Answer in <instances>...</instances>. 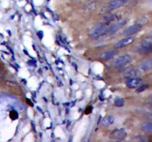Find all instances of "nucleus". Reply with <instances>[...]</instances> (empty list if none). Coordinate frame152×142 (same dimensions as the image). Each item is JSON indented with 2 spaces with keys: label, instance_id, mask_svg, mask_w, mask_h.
I'll use <instances>...</instances> for the list:
<instances>
[{
  "label": "nucleus",
  "instance_id": "1",
  "mask_svg": "<svg viewBox=\"0 0 152 142\" xmlns=\"http://www.w3.org/2000/svg\"><path fill=\"white\" fill-rule=\"evenodd\" d=\"M108 33V27L106 24H101L93 28L90 33V37L93 39H98Z\"/></svg>",
  "mask_w": 152,
  "mask_h": 142
},
{
  "label": "nucleus",
  "instance_id": "2",
  "mask_svg": "<svg viewBox=\"0 0 152 142\" xmlns=\"http://www.w3.org/2000/svg\"><path fill=\"white\" fill-rule=\"evenodd\" d=\"M139 54H149L152 51V43L151 40L143 41L136 49Z\"/></svg>",
  "mask_w": 152,
  "mask_h": 142
},
{
  "label": "nucleus",
  "instance_id": "3",
  "mask_svg": "<svg viewBox=\"0 0 152 142\" xmlns=\"http://www.w3.org/2000/svg\"><path fill=\"white\" fill-rule=\"evenodd\" d=\"M127 136V132H126L125 129H116L112 132H111L109 137L112 140L116 141H122L125 139Z\"/></svg>",
  "mask_w": 152,
  "mask_h": 142
},
{
  "label": "nucleus",
  "instance_id": "4",
  "mask_svg": "<svg viewBox=\"0 0 152 142\" xmlns=\"http://www.w3.org/2000/svg\"><path fill=\"white\" fill-rule=\"evenodd\" d=\"M131 61V56L128 55H124L120 56L115 61H114V67H122L128 64Z\"/></svg>",
  "mask_w": 152,
  "mask_h": 142
},
{
  "label": "nucleus",
  "instance_id": "5",
  "mask_svg": "<svg viewBox=\"0 0 152 142\" xmlns=\"http://www.w3.org/2000/svg\"><path fill=\"white\" fill-rule=\"evenodd\" d=\"M127 21L125 19H122L119 22H117L116 24H113L111 27L108 28V33L109 34H114L115 33L118 32L121 28H122L126 24Z\"/></svg>",
  "mask_w": 152,
  "mask_h": 142
},
{
  "label": "nucleus",
  "instance_id": "6",
  "mask_svg": "<svg viewBox=\"0 0 152 142\" xmlns=\"http://www.w3.org/2000/svg\"><path fill=\"white\" fill-rule=\"evenodd\" d=\"M142 30V25L140 24H136L128 27V28L124 30L122 32V34L124 36H131L133 34H135L138 32H140Z\"/></svg>",
  "mask_w": 152,
  "mask_h": 142
},
{
  "label": "nucleus",
  "instance_id": "7",
  "mask_svg": "<svg viewBox=\"0 0 152 142\" xmlns=\"http://www.w3.org/2000/svg\"><path fill=\"white\" fill-rule=\"evenodd\" d=\"M126 2H127V0H113L108 5V10L111 11L116 10V9H118L124 6L126 4Z\"/></svg>",
  "mask_w": 152,
  "mask_h": 142
},
{
  "label": "nucleus",
  "instance_id": "8",
  "mask_svg": "<svg viewBox=\"0 0 152 142\" xmlns=\"http://www.w3.org/2000/svg\"><path fill=\"white\" fill-rule=\"evenodd\" d=\"M134 39L133 37H131V36L125 38V39L119 41L115 44V48H122V47H125V46L130 45L131 44H132L134 42Z\"/></svg>",
  "mask_w": 152,
  "mask_h": 142
},
{
  "label": "nucleus",
  "instance_id": "9",
  "mask_svg": "<svg viewBox=\"0 0 152 142\" xmlns=\"http://www.w3.org/2000/svg\"><path fill=\"white\" fill-rule=\"evenodd\" d=\"M142 82V79L140 78H131L127 82H126V85L129 88H135L139 86Z\"/></svg>",
  "mask_w": 152,
  "mask_h": 142
},
{
  "label": "nucleus",
  "instance_id": "10",
  "mask_svg": "<svg viewBox=\"0 0 152 142\" xmlns=\"http://www.w3.org/2000/svg\"><path fill=\"white\" fill-rule=\"evenodd\" d=\"M151 68H152V61L151 59L142 62L140 67V69L142 72H149V71L151 70Z\"/></svg>",
  "mask_w": 152,
  "mask_h": 142
},
{
  "label": "nucleus",
  "instance_id": "11",
  "mask_svg": "<svg viewBox=\"0 0 152 142\" xmlns=\"http://www.w3.org/2000/svg\"><path fill=\"white\" fill-rule=\"evenodd\" d=\"M117 51L116 50H108L106 52H104L103 53L100 55V59H103V60H108L113 58L116 54Z\"/></svg>",
  "mask_w": 152,
  "mask_h": 142
},
{
  "label": "nucleus",
  "instance_id": "12",
  "mask_svg": "<svg viewBox=\"0 0 152 142\" xmlns=\"http://www.w3.org/2000/svg\"><path fill=\"white\" fill-rule=\"evenodd\" d=\"M114 122V117L113 115H107L102 121V126L105 127H108L112 125Z\"/></svg>",
  "mask_w": 152,
  "mask_h": 142
},
{
  "label": "nucleus",
  "instance_id": "13",
  "mask_svg": "<svg viewBox=\"0 0 152 142\" xmlns=\"http://www.w3.org/2000/svg\"><path fill=\"white\" fill-rule=\"evenodd\" d=\"M141 128H142V131H144L146 133H148V134L152 133V124L151 122L143 123L141 126Z\"/></svg>",
  "mask_w": 152,
  "mask_h": 142
},
{
  "label": "nucleus",
  "instance_id": "14",
  "mask_svg": "<svg viewBox=\"0 0 152 142\" xmlns=\"http://www.w3.org/2000/svg\"><path fill=\"white\" fill-rule=\"evenodd\" d=\"M140 74V71L137 70H130L128 72L126 73V74L125 75V78H134V77H137L138 75Z\"/></svg>",
  "mask_w": 152,
  "mask_h": 142
},
{
  "label": "nucleus",
  "instance_id": "15",
  "mask_svg": "<svg viewBox=\"0 0 152 142\" xmlns=\"http://www.w3.org/2000/svg\"><path fill=\"white\" fill-rule=\"evenodd\" d=\"M116 16L115 14H108L104 17V22L107 24L111 23L116 19Z\"/></svg>",
  "mask_w": 152,
  "mask_h": 142
},
{
  "label": "nucleus",
  "instance_id": "16",
  "mask_svg": "<svg viewBox=\"0 0 152 142\" xmlns=\"http://www.w3.org/2000/svg\"><path fill=\"white\" fill-rule=\"evenodd\" d=\"M148 84H142V85H140L137 89V93H142V92H143V91H145L146 90H147V89L148 88Z\"/></svg>",
  "mask_w": 152,
  "mask_h": 142
},
{
  "label": "nucleus",
  "instance_id": "17",
  "mask_svg": "<svg viewBox=\"0 0 152 142\" xmlns=\"http://www.w3.org/2000/svg\"><path fill=\"white\" fill-rule=\"evenodd\" d=\"M114 104L117 107H121L124 105V100L122 99H116L114 101Z\"/></svg>",
  "mask_w": 152,
  "mask_h": 142
},
{
  "label": "nucleus",
  "instance_id": "18",
  "mask_svg": "<svg viewBox=\"0 0 152 142\" xmlns=\"http://www.w3.org/2000/svg\"><path fill=\"white\" fill-rule=\"evenodd\" d=\"M9 116L10 118L12 119V120H16V119H17L18 117H19V115L17 113V112L15 111V110H12L9 113Z\"/></svg>",
  "mask_w": 152,
  "mask_h": 142
},
{
  "label": "nucleus",
  "instance_id": "19",
  "mask_svg": "<svg viewBox=\"0 0 152 142\" xmlns=\"http://www.w3.org/2000/svg\"><path fill=\"white\" fill-rule=\"evenodd\" d=\"M91 111H92V107L90 106H88V107L86 108V110H85V114H89V113L91 112Z\"/></svg>",
  "mask_w": 152,
  "mask_h": 142
},
{
  "label": "nucleus",
  "instance_id": "20",
  "mask_svg": "<svg viewBox=\"0 0 152 142\" xmlns=\"http://www.w3.org/2000/svg\"><path fill=\"white\" fill-rule=\"evenodd\" d=\"M38 36H39V39H43V33L42 32V31H39L38 33Z\"/></svg>",
  "mask_w": 152,
  "mask_h": 142
},
{
  "label": "nucleus",
  "instance_id": "21",
  "mask_svg": "<svg viewBox=\"0 0 152 142\" xmlns=\"http://www.w3.org/2000/svg\"><path fill=\"white\" fill-rule=\"evenodd\" d=\"M2 76V70L0 69V79H1Z\"/></svg>",
  "mask_w": 152,
  "mask_h": 142
},
{
  "label": "nucleus",
  "instance_id": "22",
  "mask_svg": "<svg viewBox=\"0 0 152 142\" xmlns=\"http://www.w3.org/2000/svg\"><path fill=\"white\" fill-rule=\"evenodd\" d=\"M48 1H50V0H48Z\"/></svg>",
  "mask_w": 152,
  "mask_h": 142
}]
</instances>
